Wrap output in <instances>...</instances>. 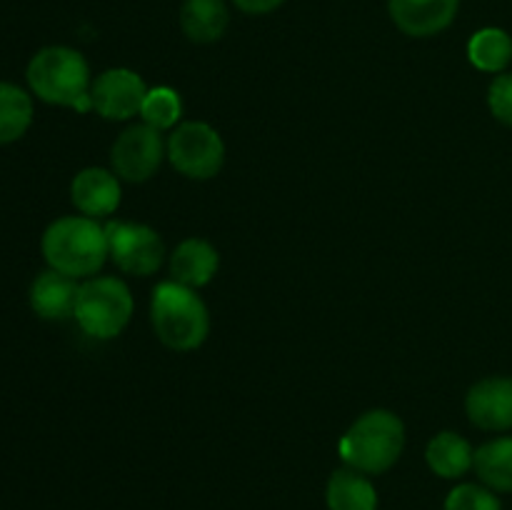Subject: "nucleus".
Masks as SVG:
<instances>
[{
	"instance_id": "nucleus-1",
	"label": "nucleus",
	"mask_w": 512,
	"mask_h": 510,
	"mask_svg": "<svg viewBox=\"0 0 512 510\" xmlns=\"http://www.w3.org/2000/svg\"><path fill=\"white\" fill-rule=\"evenodd\" d=\"M45 263L70 278H93L110 258L108 233L85 215H65L45 228L40 240Z\"/></svg>"
},
{
	"instance_id": "nucleus-2",
	"label": "nucleus",
	"mask_w": 512,
	"mask_h": 510,
	"mask_svg": "<svg viewBox=\"0 0 512 510\" xmlns=\"http://www.w3.org/2000/svg\"><path fill=\"white\" fill-rule=\"evenodd\" d=\"M28 85L40 100L50 105H63L78 113L93 108L90 98V65L80 50L68 45H48L30 58Z\"/></svg>"
},
{
	"instance_id": "nucleus-3",
	"label": "nucleus",
	"mask_w": 512,
	"mask_h": 510,
	"mask_svg": "<svg viewBox=\"0 0 512 510\" xmlns=\"http://www.w3.org/2000/svg\"><path fill=\"white\" fill-rule=\"evenodd\" d=\"M150 323L160 343L178 353L200 348L210 333V313L193 288L165 280L155 285L150 300Z\"/></svg>"
},
{
	"instance_id": "nucleus-4",
	"label": "nucleus",
	"mask_w": 512,
	"mask_h": 510,
	"mask_svg": "<svg viewBox=\"0 0 512 510\" xmlns=\"http://www.w3.org/2000/svg\"><path fill=\"white\" fill-rule=\"evenodd\" d=\"M405 448V425L393 410H368L340 438V458L353 470L380 475L393 468Z\"/></svg>"
},
{
	"instance_id": "nucleus-5",
	"label": "nucleus",
	"mask_w": 512,
	"mask_h": 510,
	"mask_svg": "<svg viewBox=\"0 0 512 510\" xmlns=\"http://www.w3.org/2000/svg\"><path fill=\"white\" fill-rule=\"evenodd\" d=\"M75 320L85 335L98 340L118 338L133 318V295L118 278H88L78 290Z\"/></svg>"
},
{
	"instance_id": "nucleus-6",
	"label": "nucleus",
	"mask_w": 512,
	"mask_h": 510,
	"mask_svg": "<svg viewBox=\"0 0 512 510\" xmlns=\"http://www.w3.org/2000/svg\"><path fill=\"white\" fill-rule=\"evenodd\" d=\"M168 158L185 178L210 180L223 170L225 143L213 125L203 120H188L170 133Z\"/></svg>"
},
{
	"instance_id": "nucleus-7",
	"label": "nucleus",
	"mask_w": 512,
	"mask_h": 510,
	"mask_svg": "<svg viewBox=\"0 0 512 510\" xmlns=\"http://www.w3.org/2000/svg\"><path fill=\"white\" fill-rule=\"evenodd\" d=\"M165 150L168 145L160 138V130L150 128L148 123L130 125L118 135L110 150L113 173L128 183H145L158 173Z\"/></svg>"
},
{
	"instance_id": "nucleus-8",
	"label": "nucleus",
	"mask_w": 512,
	"mask_h": 510,
	"mask_svg": "<svg viewBox=\"0 0 512 510\" xmlns=\"http://www.w3.org/2000/svg\"><path fill=\"white\" fill-rule=\"evenodd\" d=\"M110 243V258L123 273L148 278L163 265L165 245L150 225L110 223L105 225Z\"/></svg>"
},
{
	"instance_id": "nucleus-9",
	"label": "nucleus",
	"mask_w": 512,
	"mask_h": 510,
	"mask_svg": "<svg viewBox=\"0 0 512 510\" xmlns=\"http://www.w3.org/2000/svg\"><path fill=\"white\" fill-rule=\"evenodd\" d=\"M148 90L145 80L135 70L110 68L98 75L90 88V98L93 108L105 120H130L133 115H140Z\"/></svg>"
},
{
	"instance_id": "nucleus-10",
	"label": "nucleus",
	"mask_w": 512,
	"mask_h": 510,
	"mask_svg": "<svg viewBox=\"0 0 512 510\" xmlns=\"http://www.w3.org/2000/svg\"><path fill=\"white\" fill-rule=\"evenodd\" d=\"M465 413L480 430L512 428V378H485L468 390Z\"/></svg>"
},
{
	"instance_id": "nucleus-11",
	"label": "nucleus",
	"mask_w": 512,
	"mask_h": 510,
	"mask_svg": "<svg viewBox=\"0 0 512 510\" xmlns=\"http://www.w3.org/2000/svg\"><path fill=\"white\" fill-rule=\"evenodd\" d=\"M460 0H388L393 23L413 38H430L450 28Z\"/></svg>"
},
{
	"instance_id": "nucleus-12",
	"label": "nucleus",
	"mask_w": 512,
	"mask_h": 510,
	"mask_svg": "<svg viewBox=\"0 0 512 510\" xmlns=\"http://www.w3.org/2000/svg\"><path fill=\"white\" fill-rule=\"evenodd\" d=\"M118 175L105 168H85L70 183V200L85 218H108L120 205Z\"/></svg>"
},
{
	"instance_id": "nucleus-13",
	"label": "nucleus",
	"mask_w": 512,
	"mask_h": 510,
	"mask_svg": "<svg viewBox=\"0 0 512 510\" xmlns=\"http://www.w3.org/2000/svg\"><path fill=\"white\" fill-rule=\"evenodd\" d=\"M78 290V280L50 268L30 285V308L43 320H65L75 315Z\"/></svg>"
},
{
	"instance_id": "nucleus-14",
	"label": "nucleus",
	"mask_w": 512,
	"mask_h": 510,
	"mask_svg": "<svg viewBox=\"0 0 512 510\" xmlns=\"http://www.w3.org/2000/svg\"><path fill=\"white\" fill-rule=\"evenodd\" d=\"M220 268V255L208 240L188 238L170 255V280L185 288H203L215 278Z\"/></svg>"
},
{
	"instance_id": "nucleus-15",
	"label": "nucleus",
	"mask_w": 512,
	"mask_h": 510,
	"mask_svg": "<svg viewBox=\"0 0 512 510\" xmlns=\"http://www.w3.org/2000/svg\"><path fill=\"white\" fill-rule=\"evenodd\" d=\"M230 13L225 0H185L180 8V28L193 43L208 45L225 35Z\"/></svg>"
},
{
	"instance_id": "nucleus-16",
	"label": "nucleus",
	"mask_w": 512,
	"mask_h": 510,
	"mask_svg": "<svg viewBox=\"0 0 512 510\" xmlns=\"http://www.w3.org/2000/svg\"><path fill=\"white\" fill-rule=\"evenodd\" d=\"M425 460H428V468L435 475L445 480L463 478L475 463V450L463 435L453 433V430H445L438 433L435 438H430L428 448H425Z\"/></svg>"
},
{
	"instance_id": "nucleus-17",
	"label": "nucleus",
	"mask_w": 512,
	"mask_h": 510,
	"mask_svg": "<svg viewBox=\"0 0 512 510\" xmlns=\"http://www.w3.org/2000/svg\"><path fill=\"white\" fill-rule=\"evenodd\" d=\"M330 510H378V490L360 470H335L325 488Z\"/></svg>"
},
{
	"instance_id": "nucleus-18",
	"label": "nucleus",
	"mask_w": 512,
	"mask_h": 510,
	"mask_svg": "<svg viewBox=\"0 0 512 510\" xmlns=\"http://www.w3.org/2000/svg\"><path fill=\"white\" fill-rule=\"evenodd\" d=\"M473 468L485 488L495 493H512V438H495L475 450Z\"/></svg>"
},
{
	"instance_id": "nucleus-19",
	"label": "nucleus",
	"mask_w": 512,
	"mask_h": 510,
	"mask_svg": "<svg viewBox=\"0 0 512 510\" xmlns=\"http://www.w3.org/2000/svg\"><path fill=\"white\" fill-rule=\"evenodd\" d=\"M33 123V100L23 88L0 83V145L15 143Z\"/></svg>"
},
{
	"instance_id": "nucleus-20",
	"label": "nucleus",
	"mask_w": 512,
	"mask_h": 510,
	"mask_svg": "<svg viewBox=\"0 0 512 510\" xmlns=\"http://www.w3.org/2000/svg\"><path fill=\"white\" fill-rule=\"evenodd\" d=\"M468 58L483 73H503L512 60V38L500 28H483L470 38Z\"/></svg>"
},
{
	"instance_id": "nucleus-21",
	"label": "nucleus",
	"mask_w": 512,
	"mask_h": 510,
	"mask_svg": "<svg viewBox=\"0 0 512 510\" xmlns=\"http://www.w3.org/2000/svg\"><path fill=\"white\" fill-rule=\"evenodd\" d=\"M140 115H143V123L160 130V133L170 128H178V120L183 115V100H180L178 90L168 88V85L150 88L148 95H145Z\"/></svg>"
},
{
	"instance_id": "nucleus-22",
	"label": "nucleus",
	"mask_w": 512,
	"mask_h": 510,
	"mask_svg": "<svg viewBox=\"0 0 512 510\" xmlns=\"http://www.w3.org/2000/svg\"><path fill=\"white\" fill-rule=\"evenodd\" d=\"M445 510H503L495 490L485 488V485L463 483L458 488L450 490L445 498Z\"/></svg>"
},
{
	"instance_id": "nucleus-23",
	"label": "nucleus",
	"mask_w": 512,
	"mask_h": 510,
	"mask_svg": "<svg viewBox=\"0 0 512 510\" xmlns=\"http://www.w3.org/2000/svg\"><path fill=\"white\" fill-rule=\"evenodd\" d=\"M488 105L490 113H493L500 123L512 128V73L498 75V78L490 83Z\"/></svg>"
},
{
	"instance_id": "nucleus-24",
	"label": "nucleus",
	"mask_w": 512,
	"mask_h": 510,
	"mask_svg": "<svg viewBox=\"0 0 512 510\" xmlns=\"http://www.w3.org/2000/svg\"><path fill=\"white\" fill-rule=\"evenodd\" d=\"M233 3L248 15H265V13H273V10H278L285 0H233Z\"/></svg>"
}]
</instances>
